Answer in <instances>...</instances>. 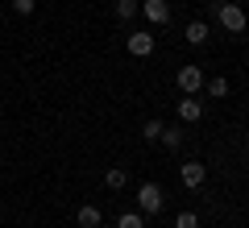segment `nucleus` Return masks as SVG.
<instances>
[{"label":"nucleus","instance_id":"f257e3e1","mask_svg":"<svg viewBox=\"0 0 249 228\" xmlns=\"http://www.w3.org/2000/svg\"><path fill=\"white\" fill-rule=\"evenodd\" d=\"M216 21H220L224 34H245V25H249L245 9H241V4H232V0H220V4H216Z\"/></svg>","mask_w":249,"mask_h":228},{"label":"nucleus","instance_id":"f03ea898","mask_svg":"<svg viewBox=\"0 0 249 228\" xmlns=\"http://www.w3.org/2000/svg\"><path fill=\"white\" fill-rule=\"evenodd\" d=\"M175 83H178V91H187V96H196V91L204 88V70H199V67H178Z\"/></svg>","mask_w":249,"mask_h":228},{"label":"nucleus","instance_id":"7ed1b4c3","mask_svg":"<svg viewBox=\"0 0 249 228\" xmlns=\"http://www.w3.org/2000/svg\"><path fill=\"white\" fill-rule=\"evenodd\" d=\"M137 199H142V216H154V211H162V187L158 183H142Z\"/></svg>","mask_w":249,"mask_h":228},{"label":"nucleus","instance_id":"20e7f679","mask_svg":"<svg viewBox=\"0 0 249 228\" xmlns=\"http://www.w3.org/2000/svg\"><path fill=\"white\" fill-rule=\"evenodd\" d=\"M142 13H145V21H154V25H166L170 21V4L166 0H142Z\"/></svg>","mask_w":249,"mask_h":228},{"label":"nucleus","instance_id":"39448f33","mask_svg":"<svg viewBox=\"0 0 249 228\" xmlns=\"http://www.w3.org/2000/svg\"><path fill=\"white\" fill-rule=\"evenodd\" d=\"M129 54H133V58H150L154 54V34H129Z\"/></svg>","mask_w":249,"mask_h":228},{"label":"nucleus","instance_id":"423d86ee","mask_svg":"<svg viewBox=\"0 0 249 228\" xmlns=\"http://www.w3.org/2000/svg\"><path fill=\"white\" fill-rule=\"evenodd\" d=\"M204 178H208V166H204V162H187V166H183V183L191 187V191L204 187Z\"/></svg>","mask_w":249,"mask_h":228},{"label":"nucleus","instance_id":"0eeeda50","mask_svg":"<svg viewBox=\"0 0 249 228\" xmlns=\"http://www.w3.org/2000/svg\"><path fill=\"white\" fill-rule=\"evenodd\" d=\"M75 224H79V228H100V224H104V216H100V208L83 203V208L75 211Z\"/></svg>","mask_w":249,"mask_h":228},{"label":"nucleus","instance_id":"6e6552de","mask_svg":"<svg viewBox=\"0 0 249 228\" xmlns=\"http://www.w3.org/2000/svg\"><path fill=\"white\" fill-rule=\"evenodd\" d=\"M199 116H204V104H199V100H178V121L196 124Z\"/></svg>","mask_w":249,"mask_h":228},{"label":"nucleus","instance_id":"1a4fd4ad","mask_svg":"<svg viewBox=\"0 0 249 228\" xmlns=\"http://www.w3.org/2000/svg\"><path fill=\"white\" fill-rule=\"evenodd\" d=\"M183 37H187L191 46H204V42H208V25H204V21H191V25L183 29Z\"/></svg>","mask_w":249,"mask_h":228},{"label":"nucleus","instance_id":"9d476101","mask_svg":"<svg viewBox=\"0 0 249 228\" xmlns=\"http://www.w3.org/2000/svg\"><path fill=\"white\" fill-rule=\"evenodd\" d=\"M104 183H108V191H124V183H129V175H124L121 166H108V175H104Z\"/></svg>","mask_w":249,"mask_h":228},{"label":"nucleus","instance_id":"9b49d317","mask_svg":"<svg viewBox=\"0 0 249 228\" xmlns=\"http://www.w3.org/2000/svg\"><path fill=\"white\" fill-rule=\"evenodd\" d=\"M142 13V0H116V17L121 21H133Z\"/></svg>","mask_w":249,"mask_h":228},{"label":"nucleus","instance_id":"f8f14e48","mask_svg":"<svg viewBox=\"0 0 249 228\" xmlns=\"http://www.w3.org/2000/svg\"><path fill=\"white\" fill-rule=\"evenodd\" d=\"M204 83H208V96H212V100L229 96V79H220V75H216V79H204Z\"/></svg>","mask_w":249,"mask_h":228},{"label":"nucleus","instance_id":"ddd939ff","mask_svg":"<svg viewBox=\"0 0 249 228\" xmlns=\"http://www.w3.org/2000/svg\"><path fill=\"white\" fill-rule=\"evenodd\" d=\"M162 129H166V124H162L158 116H150V121L142 124V137H145V141H158V137H162Z\"/></svg>","mask_w":249,"mask_h":228},{"label":"nucleus","instance_id":"4468645a","mask_svg":"<svg viewBox=\"0 0 249 228\" xmlns=\"http://www.w3.org/2000/svg\"><path fill=\"white\" fill-rule=\"evenodd\" d=\"M116 228H145V220H142V211H124V216L116 220Z\"/></svg>","mask_w":249,"mask_h":228},{"label":"nucleus","instance_id":"2eb2a0df","mask_svg":"<svg viewBox=\"0 0 249 228\" xmlns=\"http://www.w3.org/2000/svg\"><path fill=\"white\" fill-rule=\"evenodd\" d=\"M162 145H166V149H178V145H183V133H178V129H162Z\"/></svg>","mask_w":249,"mask_h":228},{"label":"nucleus","instance_id":"dca6fc26","mask_svg":"<svg viewBox=\"0 0 249 228\" xmlns=\"http://www.w3.org/2000/svg\"><path fill=\"white\" fill-rule=\"evenodd\" d=\"M175 228H199V216H196V211H178Z\"/></svg>","mask_w":249,"mask_h":228},{"label":"nucleus","instance_id":"f3484780","mask_svg":"<svg viewBox=\"0 0 249 228\" xmlns=\"http://www.w3.org/2000/svg\"><path fill=\"white\" fill-rule=\"evenodd\" d=\"M34 9H37V0H13V13H21V17H29Z\"/></svg>","mask_w":249,"mask_h":228}]
</instances>
